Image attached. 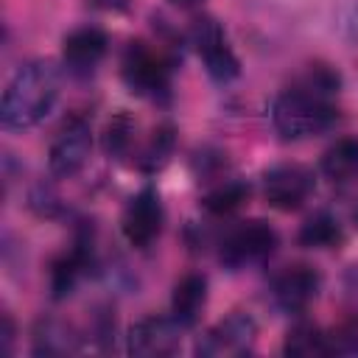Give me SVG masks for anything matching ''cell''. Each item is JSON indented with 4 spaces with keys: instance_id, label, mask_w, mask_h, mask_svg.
I'll list each match as a JSON object with an SVG mask.
<instances>
[{
    "instance_id": "cell-19",
    "label": "cell",
    "mask_w": 358,
    "mask_h": 358,
    "mask_svg": "<svg viewBox=\"0 0 358 358\" xmlns=\"http://www.w3.org/2000/svg\"><path fill=\"white\" fill-rule=\"evenodd\" d=\"M249 199V185L238 182V179H227L221 185H215L204 199H201V207L213 215H229L235 210L243 207V201Z\"/></svg>"
},
{
    "instance_id": "cell-16",
    "label": "cell",
    "mask_w": 358,
    "mask_h": 358,
    "mask_svg": "<svg viewBox=\"0 0 358 358\" xmlns=\"http://www.w3.org/2000/svg\"><path fill=\"white\" fill-rule=\"evenodd\" d=\"M322 173L338 185L358 179V137H338L322 154Z\"/></svg>"
},
{
    "instance_id": "cell-14",
    "label": "cell",
    "mask_w": 358,
    "mask_h": 358,
    "mask_svg": "<svg viewBox=\"0 0 358 358\" xmlns=\"http://www.w3.org/2000/svg\"><path fill=\"white\" fill-rule=\"evenodd\" d=\"M207 305V277L199 271L185 274L171 294V316L182 327H193Z\"/></svg>"
},
{
    "instance_id": "cell-9",
    "label": "cell",
    "mask_w": 358,
    "mask_h": 358,
    "mask_svg": "<svg viewBox=\"0 0 358 358\" xmlns=\"http://www.w3.org/2000/svg\"><path fill=\"white\" fill-rule=\"evenodd\" d=\"M162 221H165V213H162L159 193L154 187H143L140 193L129 199L123 218H120V229H123V238L134 249H148L159 238Z\"/></svg>"
},
{
    "instance_id": "cell-23",
    "label": "cell",
    "mask_w": 358,
    "mask_h": 358,
    "mask_svg": "<svg viewBox=\"0 0 358 358\" xmlns=\"http://www.w3.org/2000/svg\"><path fill=\"white\" fill-rule=\"evenodd\" d=\"M0 322H3V330H0L3 352H6V355H11V347H14V319H11V313H8V310H3Z\"/></svg>"
},
{
    "instance_id": "cell-17",
    "label": "cell",
    "mask_w": 358,
    "mask_h": 358,
    "mask_svg": "<svg viewBox=\"0 0 358 358\" xmlns=\"http://www.w3.org/2000/svg\"><path fill=\"white\" fill-rule=\"evenodd\" d=\"M285 355H299V358H310V355H330V344H327V333L313 324V322H296L282 344Z\"/></svg>"
},
{
    "instance_id": "cell-6",
    "label": "cell",
    "mask_w": 358,
    "mask_h": 358,
    "mask_svg": "<svg viewBox=\"0 0 358 358\" xmlns=\"http://www.w3.org/2000/svg\"><path fill=\"white\" fill-rule=\"evenodd\" d=\"M316 190V176L310 168L299 162H282L263 173V193L266 201L282 213L299 210Z\"/></svg>"
},
{
    "instance_id": "cell-3",
    "label": "cell",
    "mask_w": 358,
    "mask_h": 358,
    "mask_svg": "<svg viewBox=\"0 0 358 358\" xmlns=\"http://www.w3.org/2000/svg\"><path fill=\"white\" fill-rule=\"evenodd\" d=\"M171 73H173V62L165 53L148 48L145 42H131L123 53V81L137 95H145L154 101L168 98Z\"/></svg>"
},
{
    "instance_id": "cell-26",
    "label": "cell",
    "mask_w": 358,
    "mask_h": 358,
    "mask_svg": "<svg viewBox=\"0 0 358 358\" xmlns=\"http://www.w3.org/2000/svg\"><path fill=\"white\" fill-rule=\"evenodd\" d=\"M355 221H358V213H355Z\"/></svg>"
},
{
    "instance_id": "cell-18",
    "label": "cell",
    "mask_w": 358,
    "mask_h": 358,
    "mask_svg": "<svg viewBox=\"0 0 358 358\" xmlns=\"http://www.w3.org/2000/svg\"><path fill=\"white\" fill-rule=\"evenodd\" d=\"M344 241V232H341V224L330 215V213H316L310 215L302 229H299V243L308 246V249H333Z\"/></svg>"
},
{
    "instance_id": "cell-21",
    "label": "cell",
    "mask_w": 358,
    "mask_h": 358,
    "mask_svg": "<svg viewBox=\"0 0 358 358\" xmlns=\"http://www.w3.org/2000/svg\"><path fill=\"white\" fill-rule=\"evenodd\" d=\"M131 143H134V123L129 115H115L109 123H106V131H103V151L115 159L126 157L131 151Z\"/></svg>"
},
{
    "instance_id": "cell-12",
    "label": "cell",
    "mask_w": 358,
    "mask_h": 358,
    "mask_svg": "<svg viewBox=\"0 0 358 358\" xmlns=\"http://www.w3.org/2000/svg\"><path fill=\"white\" fill-rule=\"evenodd\" d=\"M109 36L95 25H81L70 31L62 42V62L73 76H90L106 56Z\"/></svg>"
},
{
    "instance_id": "cell-5",
    "label": "cell",
    "mask_w": 358,
    "mask_h": 358,
    "mask_svg": "<svg viewBox=\"0 0 358 358\" xmlns=\"http://www.w3.org/2000/svg\"><path fill=\"white\" fill-rule=\"evenodd\" d=\"M190 45L196 48L199 59L204 62L207 73L215 81H232L241 73V62L227 39V31L215 17H196L190 25Z\"/></svg>"
},
{
    "instance_id": "cell-20",
    "label": "cell",
    "mask_w": 358,
    "mask_h": 358,
    "mask_svg": "<svg viewBox=\"0 0 358 358\" xmlns=\"http://www.w3.org/2000/svg\"><path fill=\"white\" fill-rule=\"evenodd\" d=\"M173 143H176L173 126H168V123L157 126L154 134L148 137L145 148L140 151V168L148 171V173H151V171H159V168L168 162V157H171V151H173Z\"/></svg>"
},
{
    "instance_id": "cell-8",
    "label": "cell",
    "mask_w": 358,
    "mask_h": 358,
    "mask_svg": "<svg viewBox=\"0 0 358 358\" xmlns=\"http://www.w3.org/2000/svg\"><path fill=\"white\" fill-rule=\"evenodd\" d=\"M257 341V322L249 313H229L215 322L196 344V352L204 358L246 355Z\"/></svg>"
},
{
    "instance_id": "cell-11",
    "label": "cell",
    "mask_w": 358,
    "mask_h": 358,
    "mask_svg": "<svg viewBox=\"0 0 358 358\" xmlns=\"http://www.w3.org/2000/svg\"><path fill=\"white\" fill-rule=\"evenodd\" d=\"M319 288H322L319 271L305 263L285 266L271 280V296H274L277 308H282L285 313H302L316 299Z\"/></svg>"
},
{
    "instance_id": "cell-4",
    "label": "cell",
    "mask_w": 358,
    "mask_h": 358,
    "mask_svg": "<svg viewBox=\"0 0 358 358\" xmlns=\"http://www.w3.org/2000/svg\"><path fill=\"white\" fill-rule=\"evenodd\" d=\"M280 243V235L271 224L255 218V221H243L241 227H235L224 241H221V249H218V260L238 271V268H249V266H257L263 260H268L274 255Z\"/></svg>"
},
{
    "instance_id": "cell-1",
    "label": "cell",
    "mask_w": 358,
    "mask_h": 358,
    "mask_svg": "<svg viewBox=\"0 0 358 358\" xmlns=\"http://www.w3.org/2000/svg\"><path fill=\"white\" fill-rule=\"evenodd\" d=\"M341 78L327 64H310L296 84L277 95L271 106V123L285 140H305L327 131L338 120L333 95L338 92Z\"/></svg>"
},
{
    "instance_id": "cell-7",
    "label": "cell",
    "mask_w": 358,
    "mask_h": 358,
    "mask_svg": "<svg viewBox=\"0 0 358 358\" xmlns=\"http://www.w3.org/2000/svg\"><path fill=\"white\" fill-rule=\"evenodd\" d=\"M90 151H92V129H90V123L84 117H70L59 129L53 143H50L48 168H50V173L56 179H70L87 165Z\"/></svg>"
},
{
    "instance_id": "cell-13",
    "label": "cell",
    "mask_w": 358,
    "mask_h": 358,
    "mask_svg": "<svg viewBox=\"0 0 358 358\" xmlns=\"http://www.w3.org/2000/svg\"><path fill=\"white\" fill-rule=\"evenodd\" d=\"M81 347V336L76 333L73 324L56 316L36 319L34 333H31V350L34 355H70Z\"/></svg>"
},
{
    "instance_id": "cell-2",
    "label": "cell",
    "mask_w": 358,
    "mask_h": 358,
    "mask_svg": "<svg viewBox=\"0 0 358 358\" xmlns=\"http://www.w3.org/2000/svg\"><path fill=\"white\" fill-rule=\"evenodd\" d=\"M59 98V70L53 62L36 59L22 64L8 81L0 103V120L6 129H31L53 109Z\"/></svg>"
},
{
    "instance_id": "cell-22",
    "label": "cell",
    "mask_w": 358,
    "mask_h": 358,
    "mask_svg": "<svg viewBox=\"0 0 358 358\" xmlns=\"http://www.w3.org/2000/svg\"><path fill=\"white\" fill-rule=\"evenodd\" d=\"M330 355H358V310L327 333Z\"/></svg>"
},
{
    "instance_id": "cell-25",
    "label": "cell",
    "mask_w": 358,
    "mask_h": 358,
    "mask_svg": "<svg viewBox=\"0 0 358 358\" xmlns=\"http://www.w3.org/2000/svg\"><path fill=\"white\" fill-rule=\"evenodd\" d=\"M173 6H179V8H196V6H201L204 0H171Z\"/></svg>"
},
{
    "instance_id": "cell-24",
    "label": "cell",
    "mask_w": 358,
    "mask_h": 358,
    "mask_svg": "<svg viewBox=\"0 0 358 358\" xmlns=\"http://www.w3.org/2000/svg\"><path fill=\"white\" fill-rule=\"evenodd\" d=\"M347 39L358 48V0H355V6H352L350 17H347Z\"/></svg>"
},
{
    "instance_id": "cell-10",
    "label": "cell",
    "mask_w": 358,
    "mask_h": 358,
    "mask_svg": "<svg viewBox=\"0 0 358 358\" xmlns=\"http://www.w3.org/2000/svg\"><path fill=\"white\" fill-rule=\"evenodd\" d=\"M182 324L171 316H143L140 322H134L129 327V352L131 355H143V358H162V355H173L179 350V336Z\"/></svg>"
},
{
    "instance_id": "cell-15",
    "label": "cell",
    "mask_w": 358,
    "mask_h": 358,
    "mask_svg": "<svg viewBox=\"0 0 358 358\" xmlns=\"http://www.w3.org/2000/svg\"><path fill=\"white\" fill-rule=\"evenodd\" d=\"M87 263H90V252H87L84 241H78L70 252L59 255L53 260V266H50V294L56 299H64L67 294H73V288L81 280Z\"/></svg>"
}]
</instances>
